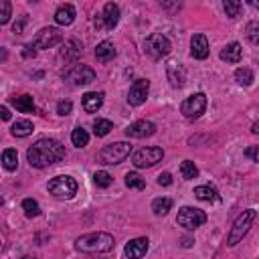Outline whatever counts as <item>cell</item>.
<instances>
[{
    "label": "cell",
    "mask_w": 259,
    "mask_h": 259,
    "mask_svg": "<svg viewBox=\"0 0 259 259\" xmlns=\"http://www.w3.org/2000/svg\"><path fill=\"white\" fill-rule=\"evenodd\" d=\"M63 158H65V146L51 138H40L26 150V160L34 168L53 166V164L61 162Z\"/></svg>",
    "instance_id": "6da1fadb"
},
{
    "label": "cell",
    "mask_w": 259,
    "mask_h": 259,
    "mask_svg": "<svg viewBox=\"0 0 259 259\" xmlns=\"http://www.w3.org/2000/svg\"><path fill=\"white\" fill-rule=\"evenodd\" d=\"M115 247V239L113 235L105 233V231H97V233H87L77 237L75 241V249L81 253H107Z\"/></svg>",
    "instance_id": "7a4b0ae2"
},
{
    "label": "cell",
    "mask_w": 259,
    "mask_h": 259,
    "mask_svg": "<svg viewBox=\"0 0 259 259\" xmlns=\"http://www.w3.org/2000/svg\"><path fill=\"white\" fill-rule=\"evenodd\" d=\"M255 217H257L255 208H247V210H243V212L235 219V223H233V227H231V231H229V235H227V245H229V247H235L237 243L243 241V237L249 233V229H251Z\"/></svg>",
    "instance_id": "3957f363"
},
{
    "label": "cell",
    "mask_w": 259,
    "mask_h": 259,
    "mask_svg": "<svg viewBox=\"0 0 259 259\" xmlns=\"http://www.w3.org/2000/svg\"><path fill=\"white\" fill-rule=\"evenodd\" d=\"M130 152H132V146L127 142H113L99 150V162L105 166H115L123 162L130 156Z\"/></svg>",
    "instance_id": "277c9868"
},
{
    "label": "cell",
    "mask_w": 259,
    "mask_h": 259,
    "mask_svg": "<svg viewBox=\"0 0 259 259\" xmlns=\"http://www.w3.org/2000/svg\"><path fill=\"white\" fill-rule=\"evenodd\" d=\"M47 190L55 196V198H73L77 194V180L73 176H67V174H61V176H55L49 180L47 184Z\"/></svg>",
    "instance_id": "5b68a950"
},
{
    "label": "cell",
    "mask_w": 259,
    "mask_h": 259,
    "mask_svg": "<svg viewBox=\"0 0 259 259\" xmlns=\"http://www.w3.org/2000/svg\"><path fill=\"white\" fill-rule=\"evenodd\" d=\"M172 51V45L168 40V36H164L162 32H152L146 40H144V53L152 59H162Z\"/></svg>",
    "instance_id": "8992f818"
},
{
    "label": "cell",
    "mask_w": 259,
    "mask_h": 259,
    "mask_svg": "<svg viewBox=\"0 0 259 259\" xmlns=\"http://www.w3.org/2000/svg\"><path fill=\"white\" fill-rule=\"evenodd\" d=\"M63 79L71 85H89L95 81V71L83 63H75L63 73Z\"/></svg>",
    "instance_id": "52a82bcc"
},
{
    "label": "cell",
    "mask_w": 259,
    "mask_h": 259,
    "mask_svg": "<svg viewBox=\"0 0 259 259\" xmlns=\"http://www.w3.org/2000/svg\"><path fill=\"white\" fill-rule=\"evenodd\" d=\"M176 223L188 231H194L198 227H202L206 223V212L200 210V208H194V206H182L178 210V217H176Z\"/></svg>",
    "instance_id": "ba28073f"
},
{
    "label": "cell",
    "mask_w": 259,
    "mask_h": 259,
    "mask_svg": "<svg viewBox=\"0 0 259 259\" xmlns=\"http://www.w3.org/2000/svg\"><path fill=\"white\" fill-rule=\"evenodd\" d=\"M164 158V150L158 148V146H148V148H142L138 150L134 156H132V164L136 168H152L156 166L158 162H162Z\"/></svg>",
    "instance_id": "9c48e42d"
},
{
    "label": "cell",
    "mask_w": 259,
    "mask_h": 259,
    "mask_svg": "<svg viewBox=\"0 0 259 259\" xmlns=\"http://www.w3.org/2000/svg\"><path fill=\"white\" fill-rule=\"evenodd\" d=\"M206 109V95L204 93H192L190 97H186L180 105V111L184 117H190V119H196L204 113Z\"/></svg>",
    "instance_id": "30bf717a"
},
{
    "label": "cell",
    "mask_w": 259,
    "mask_h": 259,
    "mask_svg": "<svg viewBox=\"0 0 259 259\" xmlns=\"http://www.w3.org/2000/svg\"><path fill=\"white\" fill-rule=\"evenodd\" d=\"M63 40V32L57 28V26H45L36 32L32 45L36 49H53L55 45H59Z\"/></svg>",
    "instance_id": "8fae6325"
},
{
    "label": "cell",
    "mask_w": 259,
    "mask_h": 259,
    "mask_svg": "<svg viewBox=\"0 0 259 259\" xmlns=\"http://www.w3.org/2000/svg\"><path fill=\"white\" fill-rule=\"evenodd\" d=\"M119 22V6L115 2H107L103 6V12L95 18V26L97 28H105V30H113Z\"/></svg>",
    "instance_id": "7c38bea8"
},
{
    "label": "cell",
    "mask_w": 259,
    "mask_h": 259,
    "mask_svg": "<svg viewBox=\"0 0 259 259\" xmlns=\"http://www.w3.org/2000/svg\"><path fill=\"white\" fill-rule=\"evenodd\" d=\"M148 91H150V81L148 79H136L132 85H130V91H127V103L138 107L146 101L148 97Z\"/></svg>",
    "instance_id": "4fadbf2b"
},
{
    "label": "cell",
    "mask_w": 259,
    "mask_h": 259,
    "mask_svg": "<svg viewBox=\"0 0 259 259\" xmlns=\"http://www.w3.org/2000/svg\"><path fill=\"white\" fill-rule=\"evenodd\" d=\"M156 134V125L148 119H138L134 123H130L125 127V136L127 138H136V140H142V138H150Z\"/></svg>",
    "instance_id": "5bb4252c"
},
{
    "label": "cell",
    "mask_w": 259,
    "mask_h": 259,
    "mask_svg": "<svg viewBox=\"0 0 259 259\" xmlns=\"http://www.w3.org/2000/svg\"><path fill=\"white\" fill-rule=\"evenodd\" d=\"M148 249H150V241L146 237H136L130 243H125L123 253L127 259H142L148 253Z\"/></svg>",
    "instance_id": "9a60e30c"
},
{
    "label": "cell",
    "mask_w": 259,
    "mask_h": 259,
    "mask_svg": "<svg viewBox=\"0 0 259 259\" xmlns=\"http://www.w3.org/2000/svg\"><path fill=\"white\" fill-rule=\"evenodd\" d=\"M166 75H168V81H170L172 87H178V89L184 87V83H186V71H184V67L178 61H168Z\"/></svg>",
    "instance_id": "2e32d148"
},
{
    "label": "cell",
    "mask_w": 259,
    "mask_h": 259,
    "mask_svg": "<svg viewBox=\"0 0 259 259\" xmlns=\"http://www.w3.org/2000/svg\"><path fill=\"white\" fill-rule=\"evenodd\" d=\"M190 55L194 59H206L208 57V40L204 34H192L190 38Z\"/></svg>",
    "instance_id": "e0dca14e"
},
{
    "label": "cell",
    "mask_w": 259,
    "mask_h": 259,
    "mask_svg": "<svg viewBox=\"0 0 259 259\" xmlns=\"http://www.w3.org/2000/svg\"><path fill=\"white\" fill-rule=\"evenodd\" d=\"M81 105H83V109L87 111V113H95L101 105H103V93L99 91H89V93H85L83 95V99H81Z\"/></svg>",
    "instance_id": "ac0fdd59"
},
{
    "label": "cell",
    "mask_w": 259,
    "mask_h": 259,
    "mask_svg": "<svg viewBox=\"0 0 259 259\" xmlns=\"http://www.w3.org/2000/svg\"><path fill=\"white\" fill-rule=\"evenodd\" d=\"M75 20V6L73 4H61L55 12V22L61 26H69Z\"/></svg>",
    "instance_id": "d6986e66"
},
{
    "label": "cell",
    "mask_w": 259,
    "mask_h": 259,
    "mask_svg": "<svg viewBox=\"0 0 259 259\" xmlns=\"http://www.w3.org/2000/svg\"><path fill=\"white\" fill-rule=\"evenodd\" d=\"M115 55H117V51H115V47H113L111 40H101V42L95 47V59H97L99 63H107V61H111Z\"/></svg>",
    "instance_id": "ffe728a7"
},
{
    "label": "cell",
    "mask_w": 259,
    "mask_h": 259,
    "mask_svg": "<svg viewBox=\"0 0 259 259\" xmlns=\"http://www.w3.org/2000/svg\"><path fill=\"white\" fill-rule=\"evenodd\" d=\"M241 57H243V49H241L239 42H229L221 51V59L227 61V63H239Z\"/></svg>",
    "instance_id": "44dd1931"
},
{
    "label": "cell",
    "mask_w": 259,
    "mask_h": 259,
    "mask_svg": "<svg viewBox=\"0 0 259 259\" xmlns=\"http://www.w3.org/2000/svg\"><path fill=\"white\" fill-rule=\"evenodd\" d=\"M81 42L77 38H69L65 45H63V51H61V57L67 59V61H75L79 55H81Z\"/></svg>",
    "instance_id": "7402d4cb"
},
{
    "label": "cell",
    "mask_w": 259,
    "mask_h": 259,
    "mask_svg": "<svg viewBox=\"0 0 259 259\" xmlns=\"http://www.w3.org/2000/svg\"><path fill=\"white\" fill-rule=\"evenodd\" d=\"M10 134L16 136V138H26V136H30V134H32V121H28V119H16V121L12 123V127H10Z\"/></svg>",
    "instance_id": "603a6c76"
},
{
    "label": "cell",
    "mask_w": 259,
    "mask_h": 259,
    "mask_svg": "<svg viewBox=\"0 0 259 259\" xmlns=\"http://www.w3.org/2000/svg\"><path fill=\"white\" fill-rule=\"evenodd\" d=\"M12 105L20 111V113H32L34 111V101L30 95H18V97H12Z\"/></svg>",
    "instance_id": "cb8c5ba5"
},
{
    "label": "cell",
    "mask_w": 259,
    "mask_h": 259,
    "mask_svg": "<svg viewBox=\"0 0 259 259\" xmlns=\"http://www.w3.org/2000/svg\"><path fill=\"white\" fill-rule=\"evenodd\" d=\"M194 196H196L198 200H204V202H212V200H219V194H217V190H214L212 186H208V184L196 186V188H194Z\"/></svg>",
    "instance_id": "d4e9b609"
},
{
    "label": "cell",
    "mask_w": 259,
    "mask_h": 259,
    "mask_svg": "<svg viewBox=\"0 0 259 259\" xmlns=\"http://www.w3.org/2000/svg\"><path fill=\"white\" fill-rule=\"evenodd\" d=\"M170 208H172V200H170L168 196H160V198H154V200H152V210H154V214H158V217L168 214Z\"/></svg>",
    "instance_id": "484cf974"
},
{
    "label": "cell",
    "mask_w": 259,
    "mask_h": 259,
    "mask_svg": "<svg viewBox=\"0 0 259 259\" xmlns=\"http://www.w3.org/2000/svg\"><path fill=\"white\" fill-rule=\"evenodd\" d=\"M235 81H237L239 85H243V87H249V85L255 81V75H253V71H251L249 67H239V69L235 71Z\"/></svg>",
    "instance_id": "4316f807"
},
{
    "label": "cell",
    "mask_w": 259,
    "mask_h": 259,
    "mask_svg": "<svg viewBox=\"0 0 259 259\" xmlns=\"http://www.w3.org/2000/svg\"><path fill=\"white\" fill-rule=\"evenodd\" d=\"M111 130H113V123H111L109 119L97 117V119L93 121V134H95L97 138H103V136H107Z\"/></svg>",
    "instance_id": "83f0119b"
},
{
    "label": "cell",
    "mask_w": 259,
    "mask_h": 259,
    "mask_svg": "<svg viewBox=\"0 0 259 259\" xmlns=\"http://www.w3.org/2000/svg\"><path fill=\"white\" fill-rule=\"evenodd\" d=\"M2 164H4V168L6 170H16V166H18V154H16V150H12V148H6L4 152H2Z\"/></svg>",
    "instance_id": "f1b7e54d"
},
{
    "label": "cell",
    "mask_w": 259,
    "mask_h": 259,
    "mask_svg": "<svg viewBox=\"0 0 259 259\" xmlns=\"http://www.w3.org/2000/svg\"><path fill=\"white\" fill-rule=\"evenodd\" d=\"M71 142H73V146H77V148H85V146L89 144V134H87V130L75 127V130L71 132Z\"/></svg>",
    "instance_id": "f546056e"
},
{
    "label": "cell",
    "mask_w": 259,
    "mask_h": 259,
    "mask_svg": "<svg viewBox=\"0 0 259 259\" xmlns=\"http://www.w3.org/2000/svg\"><path fill=\"white\" fill-rule=\"evenodd\" d=\"M125 186L134 188V190H144L146 188V180L138 172H127L125 174Z\"/></svg>",
    "instance_id": "4dcf8cb0"
},
{
    "label": "cell",
    "mask_w": 259,
    "mask_h": 259,
    "mask_svg": "<svg viewBox=\"0 0 259 259\" xmlns=\"http://www.w3.org/2000/svg\"><path fill=\"white\" fill-rule=\"evenodd\" d=\"M180 174H182V178L192 180V178L198 176V168H196V164H194L192 160H184V162L180 164Z\"/></svg>",
    "instance_id": "1f68e13d"
},
{
    "label": "cell",
    "mask_w": 259,
    "mask_h": 259,
    "mask_svg": "<svg viewBox=\"0 0 259 259\" xmlns=\"http://www.w3.org/2000/svg\"><path fill=\"white\" fill-rule=\"evenodd\" d=\"M245 34H247V38H249L251 45L259 47V20H251L245 26Z\"/></svg>",
    "instance_id": "d6a6232c"
},
{
    "label": "cell",
    "mask_w": 259,
    "mask_h": 259,
    "mask_svg": "<svg viewBox=\"0 0 259 259\" xmlns=\"http://www.w3.org/2000/svg\"><path fill=\"white\" fill-rule=\"evenodd\" d=\"M22 210H24V214H26L28 219L40 214V206H38V202H36L34 198H24V200H22Z\"/></svg>",
    "instance_id": "836d02e7"
},
{
    "label": "cell",
    "mask_w": 259,
    "mask_h": 259,
    "mask_svg": "<svg viewBox=\"0 0 259 259\" xmlns=\"http://www.w3.org/2000/svg\"><path fill=\"white\" fill-rule=\"evenodd\" d=\"M223 8H225V12H227L229 18H237V16L241 14L243 4H241L239 0H225V2H223Z\"/></svg>",
    "instance_id": "e575fe53"
},
{
    "label": "cell",
    "mask_w": 259,
    "mask_h": 259,
    "mask_svg": "<svg viewBox=\"0 0 259 259\" xmlns=\"http://www.w3.org/2000/svg\"><path fill=\"white\" fill-rule=\"evenodd\" d=\"M93 182H95V186H99V188H107V186H111L113 178H111V174H109V172L99 170V172H95V174H93Z\"/></svg>",
    "instance_id": "d590c367"
},
{
    "label": "cell",
    "mask_w": 259,
    "mask_h": 259,
    "mask_svg": "<svg viewBox=\"0 0 259 259\" xmlns=\"http://www.w3.org/2000/svg\"><path fill=\"white\" fill-rule=\"evenodd\" d=\"M10 12H12V6L8 0H2L0 2V24H6L10 20Z\"/></svg>",
    "instance_id": "8d00e7d4"
},
{
    "label": "cell",
    "mask_w": 259,
    "mask_h": 259,
    "mask_svg": "<svg viewBox=\"0 0 259 259\" xmlns=\"http://www.w3.org/2000/svg\"><path fill=\"white\" fill-rule=\"evenodd\" d=\"M71 109H73V103H71L69 99H63V101L57 103V113H59V115H69Z\"/></svg>",
    "instance_id": "74e56055"
},
{
    "label": "cell",
    "mask_w": 259,
    "mask_h": 259,
    "mask_svg": "<svg viewBox=\"0 0 259 259\" xmlns=\"http://www.w3.org/2000/svg\"><path fill=\"white\" fill-rule=\"evenodd\" d=\"M158 184H160V186H170V184H172V174H170V172H162V174L158 176Z\"/></svg>",
    "instance_id": "f35d334b"
},
{
    "label": "cell",
    "mask_w": 259,
    "mask_h": 259,
    "mask_svg": "<svg viewBox=\"0 0 259 259\" xmlns=\"http://www.w3.org/2000/svg\"><path fill=\"white\" fill-rule=\"evenodd\" d=\"M34 49H36V47H34L32 42H30V45H24V49H22V57H24V59H32V57L36 55Z\"/></svg>",
    "instance_id": "ab89813d"
},
{
    "label": "cell",
    "mask_w": 259,
    "mask_h": 259,
    "mask_svg": "<svg viewBox=\"0 0 259 259\" xmlns=\"http://www.w3.org/2000/svg\"><path fill=\"white\" fill-rule=\"evenodd\" d=\"M24 24H26V14H22L18 22H14V26H12V30H14L16 34H22V28H24Z\"/></svg>",
    "instance_id": "60d3db41"
},
{
    "label": "cell",
    "mask_w": 259,
    "mask_h": 259,
    "mask_svg": "<svg viewBox=\"0 0 259 259\" xmlns=\"http://www.w3.org/2000/svg\"><path fill=\"white\" fill-rule=\"evenodd\" d=\"M245 156H249L251 160H257V156H259V146H253V148H247V150H245Z\"/></svg>",
    "instance_id": "b9f144b4"
},
{
    "label": "cell",
    "mask_w": 259,
    "mask_h": 259,
    "mask_svg": "<svg viewBox=\"0 0 259 259\" xmlns=\"http://www.w3.org/2000/svg\"><path fill=\"white\" fill-rule=\"evenodd\" d=\"M0 115H2V119H4V121H8V119H10V111H8V107H6V105H2V107H0Z\"/></svg>",
    "instance_id": "7bdbcfd3"
},
{
    "label": "cell",
    "mask_w": 259,
    "mask_h": 259,
    "mask_svg": "<svg viewBox=\"0 0 259 259\" xmlns=\"http://www.w3.org/2000/svg\"><path fill=\"white\" fill-rule=\"evenodd\" d=\"M160 6H162V8H168V10H176V8H180V4H168V2H162Z\"/></svg>",
    "instance_id": "ee69618b"
},
{
    "label": "cell",
    "mask_w": 259,
    "mask_h": 259,
    "mask_svg": "<svg viewBox=\"0 0 259 259\" xmlns=\"http://www.w3.org/2000/svg\"><path fill=\"white\" fill-rule=\"evenodd\" d=\"M192 243H194L192 239H182V247H190Z\"/></svg>",
    "instance_id": "f6af8a7d"
},
{
    "label": "cell",
    "mask_w": 259,
    "mask_h": 259,
    "mask_svg": "<svg viewBox=\"0 0 259 259\" xmlns=\"http://www.w3.org/2000/svg\"><path fill=\"white\" fill-rule=\"evenodd\" d=\"M251 130H253V134H259V121H255V123H253V127H251Z\"/></svg>",
    "instance_id": "bcb514c9"
},
{
    "label": "cell",
    "mask_w": 259,
    "mask_h": 259,
    "mask_svg": "<svg viewBox=\"0 0 259 259\" xmlns=\"http://www.w3.org/2000/svg\"><path fill=\"white\" fill-rule=\"evenodd\" d=\"M249 4H251L253 8H257V10H259V2H257V0H249Z\"/></svg>",
    "instance_id": "7dc6e473"
},
{
    "label": "cell",
    "mask_w": 259,
    "mask_h": 259,
    "mask_svg": "<svg viewBox=\"0 0 259 259\" xmlns=\"http://www.w3.org/2000/svg\"><path fill=\"white\" fill-rule=\"evenodd\" d=\"M22 259H36V257H34V255H24Z\"/></svg>",
    "instance_id": "c3c4849f"
}]
</instances>
